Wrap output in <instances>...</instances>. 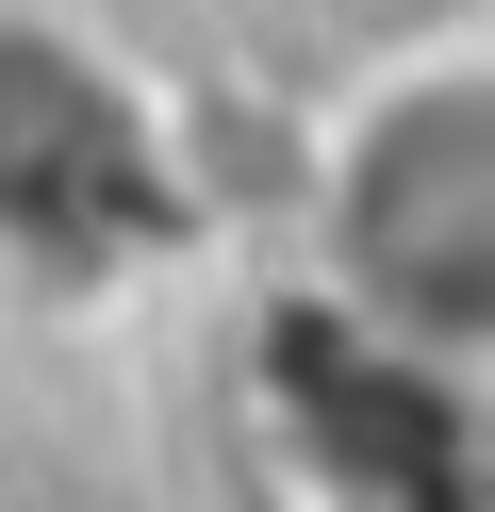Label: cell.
I'll return each instance as SVG.
<instances>
[{
    "instance_id": "obj_1",
    "label": "cell",
    "mask_w": 495,
    "mask_h": 512,
    "mask_svg": "<svg viewBox=\"0 0 495 512\" xmlns=\"http://www.w3.org/2000/svg\"><path fill=\"white\" fill-rule=\"evenodd\" d=\"M314 314L429 380L495 364V34H413L297 149Z\"/></svg>"
},
{
    "instance_id": "obj_2",
    "label": "cell",
    "mask_w": 495,
    "mask_h": 512,
    "mask_svg": "<svg viewBox=\"0 0 495 512\" xmlns=\"http://www.w3.org/2000/svg\"><path fill=\"white\" fill-rule=\"evenodd\" d=\"M215 182L132 34L83 0H0V281L17 298H132L182 265Z\"/></svg>"
}]
</instances>
